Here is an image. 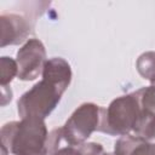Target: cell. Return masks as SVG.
<instances>
[{"mask_svg":"<svg viewBox=\"0 0 155 155\" xmlns=\"http://www.w3.org/2000/svg\"><path fill=\"white\" fill-rule=\"evenodd\" d=\"M70 81V69L61 58L48 61L44 67V80L23 94L18 102V111L23 117L44 119L56 107L61 94Z\"/></svg>","mask_w":155,"mask_h":155,"instance_id":"cell-1","label":"cell"},{"mask_svg":"<svg viewBox=\"0 0 155 155\" xmlns=\"http://www.w3.org/2000/svg\"><path fill=\"white\" fill-rule=\"evenodd\" d=\"M46 136L42 119L34 116L7 124L1 131L2 145H8L16 155H46Z\"/></svg>","mask_w":155,"mask_h":155,"instance_id":"cell-2","label":"cell"},{"mask_svg":"<svg viewBox=\"0 0 155 155\" xmlns=\"http://www.w3.org/2000/svg\"><path fill=\"white\" fill-rule=\"evenodd\" d=\"M140 110L139 92L117 98L110 104L108 110H104L105 115H103L98 130L111 134L127 133L134 128Z\"/></svg>","mask_w":155,"mask_h":155,"instance_id":"cell-3","label":"cell"},{"mask_svg":"<svg viewBox=\"0 0 155 155\" xmlns=\"http://www.w3.org/2000/svg\"><path fill=\"white\" fill-rule=\"evenodd\" d=\"M101 109L93 104L81 105L65 124V127L61 128L65 139L73 144H79L90 137L91 132L97 128L98 111Z\"/></svg>","mask_w":155,"mask_h":155,"instance_id":"cell-4","label":"cell"},{"mask_svg":"<svg viewBox=\"0 0 155 155\" xmlns=\"http://www.w3.org/2000/svg\"><path fill=\"white\" fill-rule=\"evenodd\" d=\"M45 58L44 46L38 40H30L21 51H18L17 61L19 64V79L33 80L41 69V64Z\"/></svg>","mask_w":155,"mask_h":155,"instance_id":"cell-5","label":"cell"},{"mask_svg":"<svg viewBox=\"0 0 155 155\" xmlns=\"http://www.w3.org/2000/svg\"><path fill=\"white\" fill-rule=\"evenodd\" d=\"M114 155H155V143L139 136H122L115 145Z\"/></svg>","mask_w":155,"mask_h":155,"instance_id":"cell-6","label":"cell"},{"mask_svg":"<svg viewBox=\"0 0 155 155\" xmlns=\"http://www.w3.org/2000/svg\"><path fill=\"white\" fill-rule=\"evenodd\" d=\"M61 132H62V130H61ZM53 134L57 137L54 131H53ZM62 136H63V133H62ZM57 139L59 140L58 137H57ZM63 139H64V143H65V144H63L64 147L51 148L50 149L51 155H99V153H102V147L99 144H94V143H91V144H80V143L79 144H73V143L68 142L64 136H63Z\"/></svg>","mask_w":155,"mask_h":155,"instance_id":"cell-7","label":"cell"},{"mask_svg":"<svg viewBox=\"0 0 155 155\" xmlns=\"http://www.w3.org/2000/svg\"><path fill=\"white\" fill-rule=\"evenodd\" d=\"M138 70L144 78L155 81V53L149 52L140 56L138 61Z\"/></svg>","mask_w":155,"mask_h":155,"instance_id":"cell-8","label":"cell"},{"mask_svg":"<svg viewBox=\"0 0 155 155\" xmlns=\"http://www.w3.org/2000/svg\"><path fill=\"white\" fill-rule=\"evenodd\" d=\"M138 92L140 97V104H143L142 107L145 110L155 114V86L143 88Z\"/></svg>","mask_w":155,"mask_h":155,"instance_id":"cell-9","label":"cell"}]
</instances>
